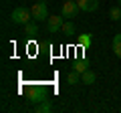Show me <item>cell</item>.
Segmentation results:
<instances>
[{"mask_svg": "<svg viewBox=\"0 0 121 113\" xmlns=\"http://www.w3.org/2000/svg\"><path fill=\"white\" fill-rule=\"evenodd\" d=\"M91 43H93V39H91V35H87V32H85V35H79V36H77V44H79L81 48H89Z\"/></svg>", "mask_w": 121, "mask_h": 113, "instance_id": "ba28073f", "label": "cell"}, {"mask_svg": "<svg viewBox=\"0 0 121 113\" xmlns=\"http://www.w3.org/2000/svg\"><path fill=\"white\" fill-rule=\"evenodd\" d=\"M73 69L77 71V73H85V71L89 69V67H87V63H85V61H77V63L73 65Z\"/></svg>", "mask_w": 121, "mask_h": 113, "instance_id": "9a60e30c", "label": "cell"}, {"mask_svg": "<svg viewBox=\"0 0 121 113\" xmlns=\"http://www.w3.org/2000/svg\"><path fill=\"white\" fill-rule=\"evenodd\" d=\"M113 52L121 59V32H117V35L113 36Z\"/></svg>", "mask_w": 121, "mask_h": 113, "instance_id": "9c48e42d", "label": "cell"}, {"mask_svg": "<svg viewBox=\"0 0 121 113\" xmlns=\"http://www.w3.org/2000/svg\"><path fill=\"white\" fill-rule=\"evenodd\" d=\"M63 18L60 16H48V20H47V32L48 35H56V32H60L63 30Z\"/></svg>", "mask_w": 121, "mask_h": 113, "instance_id": "5b68a950", "label": "cell"}, {"mask_svg": "<svg viewBox=\"0 0 121 113\" xmlns=\"http://www.w3.org/2000/svg\"><path fill=\"white\" fill-rule=\"evenodd\" d=\"M24 30L28 36H36L39 35V26L35 24V22H28V24H24Z\"/></svg>", "mask_w": 121, "mask_h": 113, "instance_id": "4fadbf2b", "label": "cell"}, {"mask_svg": "<svg viewBox=\"0 0 121 113\" xmlns=\"http://www.w3.org/2000/svg\"><path fill=\"white\" fill-rule=\"evenodd\" d=\"M109 16H111V20H121V6L111 8V10H109Z\"/></svg>", "mask_w": 121, "mask_h": 113, "instance_id": "5bb4252c", "label": "cell"}, {"mask_svg": "<svg viewBox=\"0 0 121 113\" xmlns=\"http://www.w3.org/2000/svg\"><path fill=\"white\" fill-rule=\"evenodd\" d=\"M12 22L14 24H28L30 18H32V12H28V8H24V6H18V8L12 10Z\"/></svg>", "mask_w": 121, "mask_h": 113, "instance_id": "7a4b0ae2", "label": "cell"}, {"mask_svg": "<svg viewBox=\"0 0 121 113\" xmlns=\"http://www.w3.org/2000/svg\"><path fill=\"white\" fill-rule=\"evenodd\" d=\"M48 111H52V105L48 101H43V103H39L35 107V113H48Z\"/></svg>", "mask_w": 121, "mask_h": 113, "instance_id": "30bf717a", "label": "cell"}, {"mask_svg": "<svg viewBox=\"0 0 121 113\" xmlns=\"http://www.w3.org/2000/svg\"><path fill=\"white\" fill-rule=\"evenodd\" d=\"M79 4L73 2V0H65V4L60 6V16L63 18H77V12H79Z\"/></svg>", "mask_w": 121, "mask_h": 113, "instance_id": "3957f363", "label": "cell"}, {"mask_svg": "<svg viewBox=\"0 0 121 113\" xmlns=\"http://www.w3.org/2000/svg\"><path fill=\"white\" fill-rule=\"evenodd\" d=\"M73 2H77V0H73Z\"/></svg>", "mask_w": 121, "mask_h": 113, "instance_id": "e0dca14e", "label": "cell"}, {"mask_svg": "<svg viewBox=\"0 0 121 113\" xmlns=\"http://www.w3.org/2000/svg\"><path fill=\"white\" fill-rule=\"evenodd\" d=\"M32 18H35L36 22H44V20H48V8H47V4L44 2H36L35 6H32Z\"/></svg>", "mask_w": 121, "mask_h": 113, "instance_id": "277c9868", "label": "cell"}, {"mask_svg": "<svg viewBox=\"0 0 121 113\" xmlns=\"http://www.w3.org/2000/svg\"><path fill=\"white\" fill-rule=\"evenodd\" d=\"M117 2H119V6H121V0H117Z\"/></svg>", "mask_w": 121, "mask_h": 113, "instance_id": "2e32d148", "label": "cell"}, {"mask_svg": "<svg viewBox=\"0 0 121 113\" xmlns=\"http://www.w3.org/2000/svg\"><path fill=\"white\" fill-rule=\"evenodd\" d=\"M95 79H97V75L93 73L91 69H87L85 73H81V83H85V85H93V83H95Z\"/></svg>", "mask_w": 121, "mask_h": 113, "instance_id": "52a82bcc", "label": "cell"}, {"mask_svg": "<svg viewBox=\"0 0 121 113\" xmlns=\"http://www.w3.org/2000/svg\"><path fill=\"white\" fill-rule=\"evenodd\" d=\"M26 95H28V101L30 103H43V101H47V89L43 87V85H30L28 89H26Z\"/></svg>", "mask_w": 121, "mask_h": 113, "instance_id": "6da1fadb", "label": "cell"}, {"mask_svg": "<svg viewBox=\"0 0 121 113\" xmlns=\"http://www.w3.org/2000/svg\"><path fill=\"white\" fill-rule=\"evenodd\" d=\"M75 22H71V20H67L65 24H63V35H67V36H73L75 35Z\"/></svg>", "mask_w": 121, "mask_h": 113, "instance_id": "8fae6325", "label": "cell"}, {"mask_svg": "<svg viewBox=\"0 0 121 113\" xmlns=\"http://www.w3.org/2000/svg\"><path fill=\"white\" fill-rule=\"evenodd\" d=\"M67 81L71 83V85H77V83H81V73H77V71H71L69 75H67Z\"/></svg>", "mask_w": 121, "mask_h": 113, "instance_id": "7c38bea8", "label": "cell"}, {"mask_svg": "<svg viewBox=\"0 0 121 113\" xmlns=\"http://www.w3.org/2000/svg\"><path fill=\"white\" fill-rule=\"evenodd\" d=\"M77 4L83 12H93L99 8V0H77Z\"/></svg>", "mask_w": 121, "mask_h": 113, "instance_id": "8992f818", "label": "cell"}]
</instances>
